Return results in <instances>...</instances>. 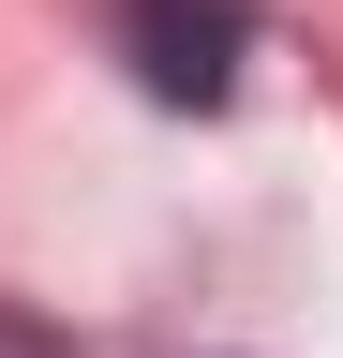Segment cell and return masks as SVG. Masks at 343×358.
Masks as SVG:
<instances>
[{"label":"cell","mask_w":343,"mask_h":358,"mask_svg":"<svg viewBox=\"0 0 343 358\" xmlns=\"http://www.w3.org/2000/svg\"><path fill=\"white\" fill-rule=\"evenodd\" d=\"M119 60H135L149 105H239V60H254V0H119Z\"/></svg>","instance_id":"cell-1"},{"label":"cell","mask_w":343,"mask_h":358,"mask_svg":"<svg viewBox=\"0 0 343 358\" xmlns=\"http://www.w3.org/2000/svg\"><path fill=\"white\" fill-rule=\"evenodd\" d=\"M0 358H60V329H30V313H0Z\"/></svg>","instance_id":"cell-2"}]
</instances>
